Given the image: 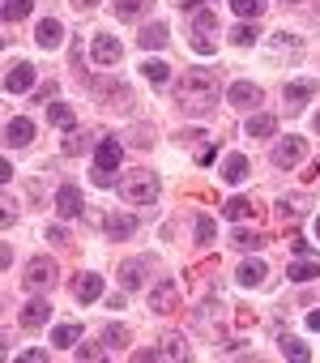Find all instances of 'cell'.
Instances as JSON below:
<instances>
[{"label": "cell", "instance_id": "6da1fadb", "mask_svg": "<svg viewBox=\"0 0 320 363\" xmlns=\"http://www.w3.org/2000/svg\"><path fill=\"white\" fill-rule=\"evenodd\" d=\"M218 99H222V86H218V77L210 73V69H193V73H184L180 82H176V103L184 107V111H214L218 107Z\"/></svg>", "mask_w": 320, "mask_h": 363}, {"label": "cell", "instance_id": "7a4b0ae2", "mask_svg": "<svg viewBox=\"0 0 320 363\" xmlns=\"http://www.w3.org/2000/svg\"><path fill=\"white\" fill-rule=\"evenodd\" d=\"M120 193H124L128 206H154L158 197H163V184H158L154 171H128L120 179Z\"/></svg>", "mask_w": 320, "mask_h": 363}, {"label": "cell", "instance_id": "3957f363", "mask_svg": "<svg viewBox=\"0 0 320 363\" xmlns=\"http://www.w3.org/2000/svg\"><path fill=\"white\" fill-rule=\"evenodd\" d=\"M56 278H60V269H56L52 257H35V261H26V286H30V291H47Z\"/></svg>", "mask_w": 320, "mask_h": 363}, {"label": "cell", "instance_id": "277c9868", "mask_svg": "<svg viewBox=\"0 0 320 363\" xmlns=\"http://www.w3.org/2000/svg\"><path fill=\"white\" fill-rule=\"evenodd\" d=\"M307 158V141L295 133V137H278V145H273V162L278 167H299Z\"/></svg>", "mask_w": 320, "mask_h": 363}, {"label": "cell", "instance_id": "5b68a950", "mask_svg": "<svg viewBox=\"0 0 320 363\" xmlns=\"http://www.w3.org/2000/svg\"><path fill=\"white\" fill-rule=\"evenodd\" d=\"M120 56H124V43L115 35H94L90 39V60L94 65H115Z\"/></svg>", "mask_w": 320, "mask_h": 363}, {"label": "cell", "instance_id": "8992f818", "mask_svg": "<svg viewBox=\"0 0 320 363\" xmlns=\"http://www.w3.org/2000/svg\"><path fill=\"white\" fill-rule=\"evenodd\" d=\"M30 141H35V120L18 116V120L5 124V145H9V150H22V145H30Z\"/></svg>", "mask_w": 320, "mask_h": 363}, {"label": "cell", "instance_id": "52a82bcc", "mask_svg": "<svg viewBox=\"0 0 320 363\" xmlns=\"http://www.w3.org/2000/svg\"><path fill=\"white\" fill-rule=\"evenodd\" d=\"M35 73H39V69H35L30 60H18V65L9 69V77H5V90H9V94H22V90H30V86H35Z\"/></svg>", "mask_w": 320, "mask_h": 363}, {"label": "cell", "instance_id": "ba28073f", "mask_svg": "<svg viewBox=\"0 0 320 363\" xmlns=\"http://www.w3.org/2000/svg\"><path fill=\"white\" fill-rule=\"evenodd\" d=\"M120 158H124V145H120V141H111V137H103V141H98V150H94V167H98V171H115V167H120Z\"/></svg>", "mask_w": 320, "mask_h": 363}, {"label": "cell", "instance_id": "9c48e42d", "mask_svg": "<svg viewBox=\"0 0 320 363\" xmlns=\"http://www.w3.org/2000/svg\"><path fill=\"white\" fill-rule=\"evenodd\" d=\"M265 278H269V265H265L261 257H252V261H244V265L235 269V282H239V286H261Z\"/></svg>", "mask_w": 320, "mask_h": 363}, {"label": "cell", "instance_id": "30bf717a", "mask_svg": "<svg viewBox=\"0 0 320 363\" xmlns=\"http://www.w3.org/2000/svg\"><path fill=\"white\" fill-rule=\"evenodd\" d=\"M73 295H77L81 303L103 299V278H98V274H77V278H73Z\"/></svg>", "mask_w": 320, "mask_h": 363}, {"label": "cell", "instance_id": "8fae6325", "mask_svg": "<svg viewBox=\"0 0 320 363\" xmlns=\"http://www.w3.org/2000/svg\"><path fill=\"white\" fill-rule=\"evenodd\" d=\"M167 39H171L167 22H145V26H141V35H137V43H141V48H149V52H154V48H167Z\"/></svg>", "mask_w": 320, "mask_h": 363}, {"label": "cell", "instance_id": "7c38bea8", "mask_svg": "<svg viewBox=\"0 0 320 363\" xmlns=\"http://www.w3.org/2000/svg\"><path fill=\"white\" fill-rule=\"evenodd\" d=\"M227 99H231V107H256L265 94H261V86H252V82H235V86L227 90Z\"/></svg>", "mask_w": 320, "mask_h": 363}, {"label": "cell", "instance_id": "4fadbf2b", "mask_svg": "<svg viewBox=\"0 0 320 363\" xmlns=\"http://www.w3.org/2000/svg\"><path fill=\"white\" fill-rule=\"evenodd\" d=\"M56 210H60V218H77L81 214V193L73 184H60L56 189Z\"/></svg>", "mask_w": 320, "mask_h": 363}, {"label": "cell", "instance_id": "5bb4252c", "mask_svg": "<svg viewBox=\"0 0 320 363\" xmlns=\"http://www.w3.org/2000/svg\"><path fill=\"white\" fill-rule=\"evenodd\" d=\"M103 227H107V235H111V240H128V235L137 231V218H132V214H124V210H115V214H107V218H103Z\"/></svg>", "mask_w": 320, "mask_h": 363}, {"label": "cell", "instance_id": "9a60e30c", "mask_svg": "<svg viewBox=\"0 0 320 363\" xmlns=\"http://www.w3.org/2000/svg\"><path fill=\"white\" fill-rule=\"evenodd\" d=\"M47 316H52V303H47V299H30V303L22 308V329H43Z\"/></svg>", "mask_w": 320, "mask_h": 363}, {"label": "cell", "instance_id": "2e32d148", "mask_svg": "<svg viewBox=\"0 0 320 363\" xmlns=\"http://www.w3.org/2000/svg\"><path fill=\"white\" fill-rule=\"evenodd\" d=\"M218 171H222L227 184H244V179H248V158H244V154H227Z\"/></svg>", "mask_w": 320, "mask_h": 363}, {"label": "cell", "instance_id": "e0dca14e", "mask_svg": "<svg viewBox=\"0 0 320 363\" xmlns=\"http://www.w3.org/2000/svg\"><path fill=\"white\" fill-rule=\"evenodd\" d=\"M35 39H39V48H60L64 43V26L56 22V18H47V22H39V30H35Z\"/></svg>", "mask_w": 320, "mask_h": 363}, {"label": "cell", "instance_id": "ac0fdd59", "mask_svg": "<svg viewBox=\"0 0 320 363\" xmlns=\"http://www.w3.org/2000/svg\"><path fill=\"white\" fill-rule=\"evenodd\" d=\"M149 269V257H141V261H124V269H120V282H124V291H141V274Z\"/></svg>", "mask_w": 320, "mask_h": 363}, {"label": "cell", "instance_id": "d6986e66", "mask_svg": "<svg viewBox=\"0 0 320 363\" xmlns=\"http://www.w3.org/2000/svg\"><path fill=\"white\" fill-rule=\"evenodd\" d=\"M158 354H163V359H176V363H184V359H188V342H184L180 333H167L163 342H158Z\"/></svg>", "mask_w": 320, "mask_h": 363}, {"label": "cell", "instance_id": "ffe728a7", "mask_svg": "<svg viewBox=\"0 0 320 363\" xmlns=\"http://www.w3.org/2000/svg\"><path fill=\"white\" fill-rule=\"evenodd\" d=\"M94 90H98L111 107H128V103H132V90H128V86H120V82H103V86H94Z\"/></svg>", "mask_w": 320, "mask_h": 363}, {"label": "cell", "instance_id": "44dd1931", "mask_svg": "<svg viewBox=\"0 0 320 363\" xmlns=\"http://www.w3.org/2000/svg\"><path fill=\"white\" fill-rule=\"evenodd\" d=\"M312 94H316V82H290V86H286V103H290V107L312 103Z\"/></svg>", "mask_w": 320, "mask_h": 363}, {"label": "cell", "instance_id": "7402d4cb", "mask_svg": "<svg viewBox=\"0 0 320 363\" xmlns=\"http://www.w3.org/2000/svg\"><path fill=\"white\" fill-rule=\"evenodd\" d=\"M244 133H248V137H273V133H278V120H273V116H248Z\"/></svg>", "mask_w": 320, "mask_h": 363}, {"label": "cell", "instance_id": "603a6c76", "mask_svg": "<svg viewBox=\"0 0 320 363\" xmlns=\"http://www.w3.org/2000/svg\"><path fill=\"white\" fill-rule=\"evenodd\" d=\"M141 73H145L154 86H167V82H171V65H167V60H145Z\"/></svg>", "mask_w": 320, "mask_h": 363}, {"label": "cell", "instance_id": "cb8c5ba5", "mask_svg": "<svg viewBox=\"0 0 320 363\" xmlns=\"http://www.w3.org/2000/svg\"><path fill=\"white\" fill-rule=\"evenodd\" d=\"M312 278H320V261L299 257V261L290 265V282H312Z\"/></svg>", "mask_w": 320, "mask_h": 363}, {"label": "cell", "instance_id": "d4e9b609", "mask_svg": "<svg viewBox=\"0 0 320 363\" xmlns=\"http://www.w3.org/2000/svg\"><path fill=\"white\" fill-rule=\"evenodd\" d=\"M47 120H52L56 128H77V116H73V107H64V103H52V107H47Z\"/></svg>", "mask_w": 320, "mask_h": 363}, {"label": "cell", "instance_id": "484cf974", "mask_svg": "<svg viewBox=\"0 0 320 363\" xmlns=\"http://www.w3.org/2000/svg\"><path fill=\"white\" fill-rule=\"evenodd\" d=\"M141 9H145V0H115V18L120 22H137Z\"/></svg>", "mask_w": 320, "mask_h": 363}, {"label": "cell", "instance_id": "4316f807", "mask_svg": "<svg viewBox=\"0 0 320 363\" xmlns=\"http://www.w3.org/2000/svg\"><path fill=\"white\" fill-rule=\"evenodd\" d=\"M248 214H252V206H248L244 197H231V201L222 206V218H227V223H239V218H248Z\"/></svg>", "mask_w": 320, "mask_h": 363}, {"label": "cell", "instance_id": "83f0119b", "mask_svg": "<svg viewBox=\"0 0 320 363\" xmlns=\"http://www.w3.org/2000/svg\"><path fill=\"white\" fill-rule=\"evenodd\" d=\"M81 337V325H56L52 329V346H73Z\"/></svg>", "mask_w": 320, "mask_h": 363}, {"label": "cell", "instance_id": "f1b7e54d", "mask_svg": "<svg viewBox=\"0 0 320 363\" xmlns=\"http://www.w3.org/2000/svg\"><path fill=\"white\" fill-rule=\"evenodd\" d=\"M231 13H239V18H261V13H265V0H231Z\"/></svg>", "mask_w": 320, "mask_h": 363}, {"label": "cell", "instance_id": "f546056e", "mask_svg": "<svg viewBox=\"0 0 320 363\" xmlns=\"http://www.w3.org/2000/svg\"><path fill=\"white\" fill-rule=\"evenodd\" d=\"M35 9V0H5V22H22Z\"/></svg>", "mask_w": 320, "mask_h": 363}, {"label": "cell", "instance_id": "4dcf8cb0", "mask_svg": "<svg viewBox=\"0 0 320 363\" xmlns=\"http://www.w3.org/2000/svg\"><path fill=\"white\" fill-rule=\"evenodd\" d=\"M231 244H235L239 252H256V248H261L265 240H261L256 231H235V235H231Z\"/></svg>", "mask_w": 320, "mask_h": 363}, {"label": "cell", "instance_id": "1f68e13d", "mask_svg": "<svg viewBox=\"0 0 320 363\" xmlns=\"http://www.w3.org/2000/svg\"><path fill=\"white\" fill-rule=\"evenodd\" d=\"M103 346H128V325H107L103 329Z\"/></svg>", "mask_w": 320, "mask_h": 363}, {"label": "cell", "instance_id": "d6a6232c", "mask_svg": "<svg viewBox=\"0 0 320 363\" xmlns=\"http://www.w3.org/2000/svg\"><path fill=\"white\" fill-rule=\"evenodd\" d=\"M154 308H158V312H163V308H176V286H171V282H163V286L154 291Z\"/></svg>", "mask_w": 320, "mask_h": 363}, {"label": "cell", "instance_id": "836d02e7", "mask_svg": "<svg viewBox=\"0 0 320 363\" xmlns=\"http://www.w3.org/2000/svg\"><path fill=\"white\" fill-rule=\"evenodd\" d=\"M282 354H286V359H312V350H307L299 337H282Z\"/></svg>", "mask_w": 320, "mask_h": 363}, {"label": "cell", "instance_id": "e575fe53", "mask_svg": "<svg viewBox=\"0 0 320 363\" xmlns=\"http://www.w3.org/2000/svg\"><path fill=\"white\" fill-rule=\"evenodd\" d=\"M231 39H235L239 48H252V43H256V30H252V26H235V30H231Z\"/></svg>", "mask_w": 320, "mask_h": 363}, {"label": "cell", "instance_id": "d590c367", "mask_svg": "<svg viewBox=\"0 0 320 363\" xmlns=\"http://www.w3.org/2000/svg\"><path fill=\"white\" fill-rule=\"evenodd\" d=\"M193 231H197V240H201V244H214V223H210V218H197V227H193Z\"/></svg>", "mask_w": 320, "mask_h": 363}, {"label": "cell", "instance_id": "8d00e7d4", "mask_svg": "<svg viewBox=\"0 0 320 363\" xmlns=\"http://www.w3.org/2000/svg\"><path fill=\"white\" fill-rule=\"evenodd\" d=\"M90 179H94L98 189H111V184H115V171H98V167H94V175H90Z\"/></svg>", "mask_w": 320, "mask_h": 363}, {"label": "cell", "instance_id": "74e56055", "mask_svg": "<svg viewBox=\"0 0 320 363\" xmlns=\"http://www.w3.org/2000/svg\"><path fill=\"white\" fill-rule=\"evenodd\" d=\"M77 359L90 363V359H103V346H77Z\"/></svg>", "mask_w": 320, "mask_h": 363}, {"label": "cell", "instance_id": "f35d334b", "mask_svg": "<svg viewBox=\"0 0 320 363\" xmlns=\"http://www.w3.org/2000/svg\"><path fill=\"white\" fill-rule=\"evenodd\" d=\"M18 359H22V363H47V350H22Z\"/></svg>", "mask_w": 320, "mask_h": 363}, {"label": "cell", "instance_id": "ab89813d", "mask_svg": "<svg viewBox=\"0 0 320 363\" xmlns=\"http://www.w3.org/2000/svg\"><path fill=\"white\" fill-rule=\"evenodd\" d=\"M295 214H303V210H295V201H278V218H295Z\"/></svg>", "mask_w": 320, "mask_h": 363}, {"label": "cell", "instance_id": "60d3db41", "mask_svg": "<svg viewBox=\"0 0 320 363\" xmlns=\"http://www.w3.org/2000/svg\"><path fill=\"white\" fill-rule=\"evenodd\" d=\"M86 141H90V137H81V133H77V137H73L64 150H69V154H81V150H86Z\"/></svg>", "mask_w": 320, "mask_h": 363}, {"label": "cell", "instance_id": "b9f144b4", "mask_svg": "<svg viewBox=\"0 0 320 363\" xmlns=\"http://www.w3.org/2000/svg\"><path fill=\"white\" fill-rule=\"evenodd\" d=\"M132 359H141V363H154V359H163V354H158V350H137Z\"/></svg>", "mask_w": 320, "mask_h": 363}, {"label": "cell", "instance_id": "7bdbcfd3", "mask_svg": "<svg viewBox=\"0 0 320 363\" xmlns=\"http://www.w3.org/2000/svg\"><path fill=\"white\" fill-rule=\"evenodd\" d=\"M47 240H52V244H69V235H64L60 227H52V231H47Z\"/></svg>", "mask_w": 320, "mask_h": 363}, {"label": "cell", "instance_id": "ee69618b", "mask_svg": "<svg viewBox=\"0 0 320 363\" xmlns=\"http://www.w3.org/2000/svg\"><path fill=\"white\" fill-rule=\"evenodd\" d=\"M307 329H312V333H320V308H316V312H307Z\"/></svg>", "mask_w": 320, "mask_h": 363}, {"label": "cell", "instance_id": "f6af8a7d", "mask_svg": "<svg viewBox=\"0 0 320 363\" xmlns=\"http://www.w3.org/2000/svg\"><path fill=\"white\" fill-rule=\"evenodd\" d=\"M73 5H77V9H90V5H98V0H73Z\"/></svg>", "mask_w": 320, "mask_h": 363}, {"label": "cell", "instance_id": "bcb514c9", "mask_svg": "<svg viewBox=\"0 0 320 363\" xmlns=\"http://www.w3.org/2000/svg\"><path fill=\"white\" fill-rule=\"evenodd\" d=\"M312 124H316V133H320V111H316V120H312Z\"/></svg>", "mask_w": 320, "mask_h": 363}, {"label": "cell", "instance_id": "7dc6e473", "mask_svg": "<svg viewBox=\"0 0 320 363\" xmlns=\"http://www.w3.org/2000/svg\"><path fill=\"white\" fill-rule=\"evenodd\" d=\"M316 235H320V218H316Z\"/></svg>", "mask_w": 320, "mask_h": 363}]
</instances>
